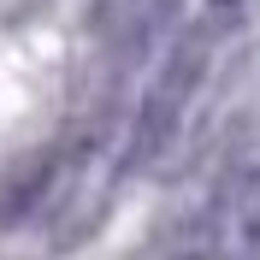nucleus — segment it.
I'll return each mask as SVG.
<instances>
[{
  "mask_svg": "<svg viewBox=\"0 0 260 260\" xmlns=\"http://www.w3.org/2000/svg\"><path fill=\"white\" fill-rule=\"evenodd\" d=\"M243 12V0H213V24H225V18Z\"/></svg>",
  "mask_w": 260,
  "mask_h": 260,
  "instance_id": "nucleus-6",
  "label": "nucleus"
},
{
  "mask_svg": "<svg viewBox=\"0 0 260 260\" xmlns=\"http://www.w3.org/2000/svg\"><path fill=\"white\" fill-rule=\"evenodd\" d=\"M201 231L213 237V260H260V154L243 148L219 172Z\"/></svg>",
  "mask_w": 260,
  "mask_h": 260,
  "instance_id": "nucleus-2",
  "label": "nucleus"
},
{
  "mask_svg": "<svg viewBox=\"0 0 260 260\" xmlns=\"http://www.w3.org/2000/svg\"><path fill=\"white\" fill-rule=\"evenodd\" d=\"M166 260H213V237H207V231H195L189 243H183V248H172Z\"/></svg>",
  "mask_w": 260,
  "mask_h": 260,
  "instance_id": "nucleus-5",
  "label": "nucleus"
},
{
  "mask_svg": "<svg viewBox=\"0 0 260 260\" xmlns=\"http://www.w3.org/2000/svg\"><path fill=\"white\" fill-rule=\"evenodd\" d=\"M207 59H213V18L172 36V48H166L160 71H154V83L142 89L136 118H130V130H124V148H118V178L148 172V166L172 148V136L183 130V113H189L195 89H201V77H207Z\"/></svg>",
  "mask_w": 260,
  "mask_h": 260,
  "instance_id": "nucleus-1",
  "label": "nucleus"
},
{
  "mask_svg": "<svg viewBox=\"0 0 260 260\" xmlns=\"http://www.w3.org/2000/svg\"><path fill=\"white\" fill-rule=\"evenodd\" d=\"M53 178H59V160L42 154V160H30L24 172H12V178L0 183V231H12L18 219H30L42 207V195L53 189Z\"/></svg>",
  "mask_w": 260,
  "mask_h": 260,
  "instance_id": "nucleus-3",
  "label": "nucleus"
},
{
  "mask_svg": "<svg viewBox=\"0 0 260 260\" xmlns=\"http://www.w3.org/2000/svg\"><path fill=\"white\" fill-rule=\"evenodd\" d=\"M183 30V0H136L130 12V42H124V59H142L154 42Z\"/></svg>",
  "mask_w": 260,
  "mask_h": 260,
  "instance_id": "nucleus-4",
  "label": "nucleus"
}]
</instances>
